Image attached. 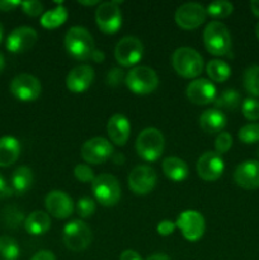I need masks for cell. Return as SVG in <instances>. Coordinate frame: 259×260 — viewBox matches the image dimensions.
I'll return each instance as SVG.
<instances>
[{
	"instance_id": "obj_1",
	"label": "cell",
	"mask_w": 259,
	"mask_h": 260,
	"mask_svg": "<svg viewBox=\"0 0 259 260\" xmlns=\"http://www.w3.org/2000/svg\"><path fill=\"white\" fill-rule=\"evenodd\" d=\"M65 48L75 60H88L95 50L93 36L86 28L80 25L71 27L65 35Z\"/></svg>"
},
{
	"instance_id": "obj_2",
	"label": "cell",
	"mask_w": 259,
	"mask_h": 260,
	"mask_svg": "<svg viewBox=\"0 0 259 260\" xmlns=\"http://www.w3.org/2000/svg\"><path fill=\"white\" fill-rule=\"evenodd\" d=\"M203 43L211 55L228 56L231 51V36L223 23L211 22L203 30Z\"/></svg>"
},
{
	"instance_id": "obj_3",
	"label": "cell",
	"mask_w": 259,
	"mask_h": 260,
	"mask_svg": "<svg viewBox=\"0 0 259 260\" xmlns=\"http://www.w3.org/2000/svg\"><path fill=\"white\" fill-rule=\"evenodd\" d=\"M172 65L178 75L185 79H195L203 70V58L195 48L179 47L173 52Z\"/></svg>"
},
{
	"instance_id": "obj_4",
	"label": "cell",
	"mask_w": 259,
	"mask_h": 260,
	"mask_svg": "<svg viewBox=\"0 0 259 260\" xmlns=\"http://www.w3.org/2000/svg\"><path fill=\"white\" fill-rule=\"evenodd\" d=\"M165 146V139L161 131L154 127L142 129L136 139L137 155L145 161H156L163 155Z\"/></svg>"
},
{
	"instance_id": "obj_5",
	"label": "cell",
	"mask_w": 259,
	"mask_h": 260,
	"mask_svg": "<svg viewBox=\"0 0 259 260\" xmlns=\"http://www.w3.org/2000/svg\"><path fill=\"white\" fill-rule=\"evenodd\" d=\"M124 83L132 93L146 95L156 90L159 85V78L154 69L149 66H136L126 74Z\"/></svg>"
},
{
	"instance_id": "obj_6",
	"label": "cell",
	"mask_w": 259,
	"mask_h": 260,
	"mask_svg": "<svg viewBox=\"0 0 259 260\" xmlns=\"http://www.w3.org/2000/svg\"><path fill=\"white\" fill-rule=\"evenodd\" d=\"M91 190L95 200L106 207L117 205L121 198V185L116 177L111 174H99L91 183Z\"/></svg>"
},
{
	"instance_id": "obj_7",
	"label": "cell",
	"mask_w": 259,
	"mask_h": 260,
	"mask_svg": "<svg viewBox=\"0 0 259 260\" xmlns=\"http://www.w3.org/2000/svg\"><path fill=\"white\" fill-rule=\"evenodd\" d=\"M63 244L71 251H83L90 245L91 230L84 221L73 220L63 228Z\"/></svg>"
},
{
	"instance_id": "obj_8",
	"label": "cell",
	"mask_w": 259,
	"mask_h": 260,
	"mask_svg": "<svg viewBox=\"0 0 259 260\" xmlns=\"http://www.w3.org/2000/svg\"><path fill=\"white\" fill-rule=\"evenodd\" d=\"M121 2H104L95 10V22L99 29L106 35H114L122 25Z\"/></svg>"
},
{
	"instance_id": "obj_9",
	"label": "cell",
	"mask_w": 259,
	"mask_h": 260,
	"mask_svg": "<svg viewBox=\"0 0 259 260\" xmlns=\"http://www.w3.org/2000/svg\"><path fill=\"white\" fill-rule=\"evenodd\" d=\"M144 55V45L135 36H126L121 38L114 48V57L117 62L124 68L137 65Z\"/></svg>"
},
{
	"instance_id": "obj_10",
	"label": "cell",
	"mask_w": 259,
	"mask_h": 260,
	"mask_svg": "<svg viewBox=\"0 0 259 260\" xmlns=\"http://www.w3.org/2000/svg\"><path fill=\"white\" fill-rule=\"evenodd\" d=\"M177 228L182 233L183 238L188 241H198L203 236L206 230L205 217L198 211L187 210L183 211L175 222Z\"/></svg>"
},
{
	"instance_id": "obj_11",
	"label": "cell",
	"mask_w": 259,
	"mask_h": 260,
	"mask_svg": "<svg viewBox=\"0 0 259 260\" xmlns=\"http://www.w3.org/2000/svg\"><path fill=\"white\" fill-rule=\"evenodd\" d=\"M40 80L30 74H19L10 83V93L20 102H33L41 95Z\"/></svg>"
},
{
	"instance_id": "obj_12",
	"label": "cell",
	"mask_w": 259,
	"mask_h": 260,
	"mask_svg": "<svg viewBox=\"0 0 259 260\" xmlns=\"http://www.w3.org/2000/svg\"><path fill=\"white\" fill-rule=\"evenodd\" d=\"M207 17V12L203 5L198 3H185L180 5L175 12V23L184 30H193L201 27Z\"/></svg>"
},
{
	"instance_id": "obj_13",
	"label": "cell",
	"mask_w": 259,
	"mask_h": 260,
	"mask_svg": "<svg viewBox=\"0 0 259 260\" xmlns=\"http://www.w3.org/2000/svg\"><path fill=\"white\" fill-rule=\"evenodd\" d=\"M113 146L104 137H93L81 146V157L89 164H103L113 156Z\"/></svg>"
},
{
	"instance_id": "obj_14",
	"label": "cell",
	"mask_w": 259,
	"mask_h": 260,
	"mask_svg": "<svg viewBox=\"0 0 259 260\" xmlns=\"http://www.w3.org/2000/svg\"><path fill=\"white\" fill-rule=\"evenodd\" d=\"M157 175L149 165H139L134 168L128 175V187L135 194H149L156 185Z\"/></svg>"
},
{
	"instance_id": "obj_15",
	"label": "cell",
	"mask_w": 259,
	"mask_h": 260,
	"mask_svg": "<svg viewBox=\"0 0 259 260\" xmlns=\"http://www.w3.org/2000/svg\"><path fill=\"white\" fill-rule=\"evenodd\" d=\"M196 168L201 179L206 182H215L222 175L225 170V162L221 155L216 151H206L197 160Z\"/></svg>"
},
{
	"instance_id": "obj_16",
	"label": "cell",
	"mask_w": 259,
	"mask_h": 260,
	"mask_svg": "<svg viewBox=\"0 0 259 260\" xmlns=\"http://www.w3.org/2000/svg\"><path fill=\"white\" fill-rule=\"evenodd\" d=\"M38 35L36 29L27 25H22L10 32L5 42V47L12 53H22L30 50L36 45Z\"/></svg>"
},
{
	"instance_id": "obj_17",
	"label": "cell",
	"mask_w": 259,
	"mask_h": 260,
	"mask_svg": "<svg viewBox=\"0 0 259 260\" xmlns=\"http://www.w3.org/2000/svg\"><path fill=\"white\" fill-rule=\"evenodd\" d=\"M46 210L51 216L65 220L74 212V202L69 194L62 190H52L45 198Z\"/></svg>"
},
{
	"instance_id": "obj_18",
	"label": "cell",
	"mask_w": 259,
	"mask_h": 260,
	"mask_svg": "<svg viewBox=\"0 0 259 260\" xmlns=\"http://www.w3.org/2000/svg\"><path fill=\"white\" fill-rule=\"evenodd\" d=\"M187 96L193 104L206 106L213 103L216 99V86L207 79H196L187 86Z\"/></svg>"
},
{
	"instance_id": "obj_19",
	"label": "cell",
	"mask_w": 259,
	"mask_h": 260,
	"mask_svg": "<svg viewBox=\"0 0 259 260\" xmlns=\"http://www.w3.org/2000/svg\"><path fill=\"white\" fill-rule=\"evenodd\" d=\"M234 180L244 189L251 190L259 188V161L245 160L239 164L234 172Z\"/></svg>"
},
{
	"instance_id": "obj_20",
	"label": "cell",
	"mask_w": 259,
	"mask_h": 260,
	"mask_svg": "<svg viewBox=\"0 0 259 260\" xmlns=\"http://www.w3.org/2000/svg\"><path fill=\"white\" fill-rule=\"evenodd\" d=\"M94 81V70L89 65H79L66 76V88L71 93L80 94L88 90Z\"/></svg>"
},
{
	"instance_id": "obj_21",
	"label": "cell",
	"mask_w": 259,
	"mask_h": 260,
	"mask_svg": "<svg viewBox=\"0 0 259 260\" xmlns=\"http://www.w3.org/2000/svg\"><path fill=\"white\" fill-rule=\"evenodd\" d=\"M131 124L128 118L121 113H116L108 119L107 123V134L109 140L117 146H123L130 139Z\"/></svg>"
},
{
	"instance_id": "obj_22",
	"label": "cell",
	"mask_w": 259,
	"mask_h": 260,
	"mask_svg": "<svg viewBox=\"0 0 259 260\" xmlns=\"http://www.w3.org/2000/svg\"><path fill=\"white\" fill-rule=\"evenodd\" d=\"M226 116L220 109H207L200 117V126L206 134H220L226 127Z\"/></svg>"
},
{
	"instance_id": "obj_23",
	"label": "cell",
	"mask_w": 259,
	"mask_h": 260,
	"mask_svg": "<svg viewBox=\"0 0 259 260\" xmlns=\"http://www.w3.org/2000/svg\"><path fill=\"white\" fill-rule=\"evenodd\" d=\"M20 155V144L15 137H0V167L7 168L14 164Z\"/></svg>"
},
{
	"instance_id": "obj_24",
	"label": "cell",
	"mask_w": 259,
	"mask_h": 260,
	"mask_svg": "<svg viewBox=\"0 0 259 260\" xmlns=\"http://www.w3.org/2000/svg\"><path fill=\"white\" fill-rule=\"evenodd\" d=\"M163 172L168 179L173 182H182L188 177V165L184 160L177 156H169L163 161Z\"/></svg>"
},
{
	"instance_id": "obj_25",
	"label": "cell",
	"mask_w": 259,
	"mask_h": 260,
	"mask_svg": "<svg viewBox=\"0 0 259 260\" xmlns=\"http://www.w3.org/2000/svg\"><path fill=\"white\" fill-rule=\"evenodd\" d=\"M51 228V218L48 213L43 211H35L24 221V229L33 236L43 235Z\"/></svg>"
},
{
	"instance_id": "obj_26",
	"label": "cell",
	"mask_w": 259,
	"mask_h": 260,
	"mask_svg": "<svg viewBox=\"0 0 259 260\" xmlns=\"http://www.w3.org/2000/svg\"><path fill=\"white\" fill-rule=\"evenodd\" d=\"M10 188L13 193L18 196L24 194L27 190L30 189L33 184V173L30 168L28 167H19L14 170L10 179Z\"/></svg>"
},
{
	"instance_id": "obj_27",
	"label": "cell",
	"mask_w": 259,
	"mask_h": 260,
	"mask_svg": "<svg viewBox=\"0 0 259 260\" xmlns=\"http://www.w3.org/2000/svg\"><path fill=\"white\" fill-rule=\"evenodd\" d=\"M68 19V10L63 5H57L53 9L43 13L41 17V25L46 29H55L61 27Z\"/></svg>"
},
{
	"instance_id": "obj_28",
	"label": "cell",
	"mask_w": 259,
	"mask_h": 260,
	"mask_svg": "<svg viewBox=\"0 0 259 260\" xmlns=\"http://www.w3.org/2000/svg\"><path fill=\"white\" fill-rule=\"evenodd\" d=\"M206 71H207L208 78L212 81H216V83H223L231 75V69L229 66V63L225 62V61L217 60V58L211 60L207 63Z\"/></svg>"
},
{
	"instance_id": "obj_29",
	"label": "cell",
	"mask_w": 259,
	"mask_h": 260,
	"mask_svg": "<svg viewBox=\"0 0 259 260\" xmlns=\"http://www.w3.org/2000/svg\"><path fill=\"white\" fill-rule=\"evenodd\" d=\"M216 109H229L233 111L240 104V94L235 89H225L218 96H216L215 102Z\"/></svg>"
},
{
	"instance_id": "obj_30",
	"label": "cell",
	"mask_w": 259,
	"mask_h": 260,
	"mask_svg": "<svg viewBox=\"0 0 259 260\" xmlns=\"http://www.w3.org/2000/svg\"><path fill=\"white\" fill-rule=\"evenodd\" d=\"M20 254L17 240L10 236H0V260H18Z\"/></svg>"
},
{
	"instance_id": "obj_31",
	"label": "cell",
	"mask_w": 259,
	"mask_h": 260,
	"mask_svg": "<svg viewBox=\"0 0 259 260\" xmlns=\"http://www.w3.org/2000/svg\"><path fill=\"white\" fill-rule=\"evenodd\" d=\"M2 220L4 225L9 229H17L20 225H24V215L22 211L15 206H8L3 210L2 212Z\"/></svg>"
},
{
	"instance_id": "obj_32",
	"label": "cell",
	"mask_w": 259,
	"mask_h": 260,
	"mask_svg": "<svg viewBox=\"0 0 259 260\" xmlns=\"http://www.w3.org/2000/svg\"><path fill=\"white\" fill-rule=\"evenodd\" d=\"M244 88L253 96L259 98V66L253 65L244 73Z\"/></svg>"
},
{
	"instance_id": "obj_33",
	"label": "cell",
	"mask_w": 259,
	"mask_h": 260,
	"mask_svg": "<svg viewBox=\"0 0 259 260\" xmlns=\"http://www.w3.org/2000/svg\"><path fill=\"white\" fill-rule=\"evenodd\" d=\"M234 5L230 2H226V0H218V2H213L211 4L207 5L206 8V12L210 17H212L213 19H223V18L229 17V15L233 13Z\"/></svg>"
},
{
	"instance_id": "obj_34",
	"label": "cell",
	"mask_w": 259,
	"mask_h": 260,
	"mask_svg": "<svg viewBox=\"0 0 259 260\" xmlns=\"http://www.w3.org/2000/svg\"><path fill=\"white\" fill-rule=\"evenodd\" d=\"M239 140L244 144H255L259 141V123L245 124L239 129Z\"/></svg>"
},
{
	"instance_id": "obj_35",
	"label": "cell",
	"mask_w": 259,
	"mask_h": 260,
	"mask_svg": "<svg viewBox=\"0 0 259 260\" xmlns=\"http://www.w3.org/2000/svg\"><path fill=\"white\" fill-rule=\"evenodd\" d=\"M244 117L249 121H258L259 119V102L254 98H248L243 102L241 106Z\"/></svg>"
},
{
	"instance_id": "obj_36",
	"label": "cell",
	"mask_w": 259,
	"mask_h": 260,
	"mask_svg": "<svg viewBox=\"0 0 259 260\" xmlns=\"http://www.w3.org/2000/svg\"><path fill=\"white\" fill-rule=\"evenodd\" d=\"M95 202L90 197H81L76 203V211H78L79 216L83 218L93 216V213L95 212Z\"/></svg>"
},
{
	"instance_id": "obj_37",
	"label": "cell",
	"mask_w": 259,
	"mask_h": 260,
	"mask_svg": "<svg viewBox=\"0 0 259 260\" xmlns=\"http://www.w3.org/2000/svg\"><path fill=\"white\" fill-rule=\"evenodd\" d=\"M231 146H233V137H231V135L229 132H220L215 141L216 152L218 155L226 154L231 149Z\"/></svg>"
},
{
	"instance_id": "obj_38",
	"label": "cell",
	"mask_w": 259,
	"mask_h": 260,
	"mask_svg": "<svg viewBox=\"0 0 259 260\" xmlns=\"http://www.w3.org/2000/svg\"><path fill=\"white\" fill-rule=\"evenodd\" d=\"M74 175L81 183H93L95 179L93 169L86 164H78L74 168Z\"/></svg>"
},
{
	"instance_id": "obj_39",
	"label": "cell",
	"mask_w": 259,
	"mask_h": 260,
	"mask_svg": "<svg viewBox=\"0 0 259 260\" xmlns=\"http://www.w3.org/2000/svg\"><path fill=\"white\" fill-rule=\"evenodd\" d=\"M124 80H126V75H124L123 70L119 68H112L111 70L108 71V74H107V85L113 86V88L121 85Z\"/></svg>"
},
{
	"instance_id": "obj_40",
	"label": "cell",
	"mask_w": 259,
	"mask_h": 260,
	"mask_svg": "<svg viewBox=\"0 0 259 260\" xmlns=\"http://www.w3.org/2000/svg\"><path fill=\"white\" fill-rule=\"evenodd\" d=\"M23 12L29 17H38L43 13V4L37 0H30V2H23L20 4Z\"/></svg>"
},
{
	"instance_id": "obj_41",
	"label": "cell",
	"mask_w": 259,
	"mask_h": 260,
	"mask_svg": "<svg viewBox=\"0 0 259 260\" xmlns=\"http://www.w3.org/2000/svg\"><path fill=\"white\" fill-rule=\"evenodd\" d=\"M175 229H177L175 222H173V221H170V220H164V221H161V222H159L156 230H157V233H159V235L169 236L174 233Z\"/></svg>"
},
{
	"instance_id": "obj_42",
	"label": "cell",
	"mask_w": 259,
	"mask_h": 260,
	"mask_svg": "<svg viewBox=\"0 0 259 260\" xmlns=\"http://www.w3.org/2000/svg\"><path fill=\"white\" fill-rule=\"evenodd\" d=\"M13 194L12 188L8 185L7 180L4 179L2 174H0V200H4V198L10 197Z\"/></svg>"
},
{
	"instance_id": "obj_43",
	"label": "cell",
	"mask_w": 259,
	"mask_h": 260,
	"mask_svg": "<svg viewBox=\"0 0 259 260\" xmlns=\"http://www.w3.org/2000/svg\"><path fill=\"white\" fill-rule=\"evenodd\" d=\"M30 260H56L55 254L50 250H41L36 253Z\"/></svg>"
},
{
	"instance_id": "obj_44",
	"label": "cell",
	"mask_w": 259,
	"mask_h": 260,
	"mask_svg": "<svg viewBox=\"0 0 259 260\" xmlns=\"http://www.w3.org/2000/svg\"><path fill=\"white\" fill-rule=\"evenodd\" d=\"M22 4L20 2H12V0H0V10L2 12H10Z\"/></svg>"
},
{
	"instance_id": "obj_45",
	"label": "cell",
	"mask_w": 259,
	"mask_h": 260,
	"mask_svg": "<svg viewBox=\"0 0 259 260\" xmlns=\"http://www.w3.org/2000/svg\"><path fill=\"white\" fill-rule=\"evenodd\" d=\"M119 260H142L141 255L135 250H124L119 256Z\"/></svg>"
},
{
	"instance_id": "obj_46",
	"label": "cell",
	"mask_w": 259,
	"mask_h": 260,
	"mask_svg": "<svg viewBox=\"0 0 259 260\" xmlns=\"http://www.w3.org/2000/svg\"><path fill=\"white\" fill-rule=\"evenodd\" d=\"M90 58L94 61V62L101 63V62H103L104 58H106V55H104V52L102 50H96V48H95Z\"/></svg>"
},
{
	"instance_id": "obj_47",
	"label": "cell",
	"mask_w": 259,
	"mask_h": 260,
	"mask_svg": "<svg viewBox=\"0 0 259 260\" xmlns=\"http://www.w3.org/2000/svg\"><path fill=\"white\" fill-rule=\"evenodd\" d=\"M146 260H172L167 254H163V253H156V254H152L150 255L149 258H146Z\"/></svg>"
},
{
	"instance_id": "obj_48",
	"label": "cell",
	"mask_w": 259,
	"mask_h": 260,
	"mask_svg": "<svg viewBox=\"0 0 259 260\" xmlns=\"http://www.w3.org/2000/svg\"><path fill=\"white\" fill-rule=\"evenodd\" d=\"M250 9L254 15L259 17V0H254V2L250 3Z\"/></svg>"
},
{
	"instance_id": "obj_49",
	"label": "cell",
	"mask_w": 259,
	"mask_h": 260,
	"mask_svg": "<svg viewBox=\"0 0 259 260\" xmlns=\"http://www.w3.org/2000/svg\"><path fill=\"white\" fill-rule=\"evenodd\" d=\"M112 159H113V162H116V164H123L124 162V156L122 154H113Z\"/></svg>"
},
{
	"instance_id": "obj_50",
	"label": "cell",
	"mask_w": 259,
	"mask_h": 260,
	"mask_svg": "<svg viewBox=\"0 0 259 260\" xmlns=\"http://www.w3.org/2000/svg\"><path fill=\"white\" fill-rule=\"evenodd\" d=\"M4 69H5V57H4V55L0 52V75L3 74Z\"/></svg>"
},
{
	"instance_id": "obj_51",
	"label": "cell",
	"mask_w": 259,
	"mask_h": 260,
	"mask_svg": "<svg viewBox=\"0 0 259 260\" xmlns=\"http://www.w3.org/2000/svg\"><path fill=\"white\" fill-rule=\"evenodd\" d=\"M79 4L86 5V7H91V5H99L101 3L99 2H79Z\"/></svg>"
},
{
	"instance_id": "obj_52",
	"label": "cell",
	"mask_w": 259,
	"mask_h": 260,
	"mask_svg": "<svg viewBox=\"0 0 259 260\" xmlns=\"http://www.w3.org/2000/svg\"><path fill=\"white\" fill-rule=\"evenodd\" d=\"M3 35H4V28H3L2 23H0V42H2L3 40Z\"/></svg>"
},
{
	"instance_id": "obj_53",
	"label": "cell",
	"mask_w": 259,
	"mask_h": 260,
	"mask_svg": "<svg viewBox=\"0 0 259 260\" xmlns=\"http://www.w3.org/2000/svg\"><path fill=\"white\" fill-rule=\"evenodd\" d=\"M255 35H256V37H258V40H259V23L256 24V27H255Z\"/></svg>"
}]
</instances>
